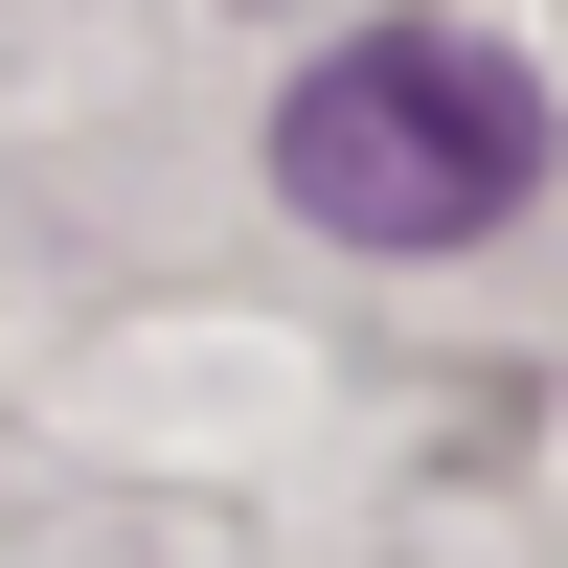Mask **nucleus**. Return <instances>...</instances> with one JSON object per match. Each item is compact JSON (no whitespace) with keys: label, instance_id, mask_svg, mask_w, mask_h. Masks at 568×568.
<instances>
[{"label":"nucleus","instance_id":"obj_1","mask_svg":"<svg viewBox=\"0 0 568 568\" xmlns=\"http://www.w3.org/2000/svg\"><path fill=\"white\" fill-rule=\"evenodd\" d=\"M273 205L342 227V251H478V227L546 205V91L524 45L478 23H387V45H318L273 91Z\"/></svg>","mask_w":568,"mask_h":568}]
</instances>
